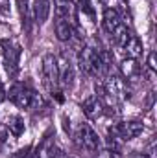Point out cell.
<instances>
[{"label":"cell","instance_id":"10","mask_svg":"<svg viewBox=\"0 0 157 158\" xmlns=\"http://www.w3.org/2000/svg\"><path fill=\"white\" fill-rule=\"evenodd\" d=\"M118 68H120V74H122V77L126 81H137L141 77V72H142V68L137 63V59H128V57L120 63Z\"/></svg>","mask_w":157,"mask_h":158},{"label":"cell","instance_id":"14","mask_svg":"<svg viewBox=\"0 0 157 158\" xmlns=\"http://www.w3.org/2000/svg\"><path fill=\"white\" fill-rule=\"evenodd\" d=\"M122 50H124V53H126L128 59H139L142 55V42H141V39L137 35L131 33L129 39L126 40V44L122 46Z\"/></svg>","mask_w":157,"mask_h":158},{"label":"cell","instance_id":"8","mask_svg":"<svg viewBox=\"0 0 157 158\" xmlns=\"http://www.w3.org/2000/svg\"><path fill=\"white\" fill-rule=\"evenodd\" d=\"M81 110L89 119H96L105 112V103H104V99L100 96H89L81 103Z\"/></svg>","mask_w":157,"mask_h":158},{"label":"cell","instance_id":"11","mask_svg":"<svg viewBox=\"0 0 157 158\" xmlns=\"http://www.w3.org/2000/svg\"><path fill=\"white\" fill-rule=\"evenodd\" d=\"M120 24H122V20H120L118 9H115V7H105L104 9V15H102V26H104V30L107 33H113Z\"/></svg>","mask_w":157,"mask_h":158},{"label":"cell","instance_id":"9","mask_svg":"<svg viewBox=\"0 0 157 158\" xmlns=\"http://www.w3.org/2000/svg\"><path fill=\"white\" fill-rule=\"evenodd\" d=\"M57 68H59V85L63 88H70L74 85V66L67 57L57 59Z\"/></svg>","mask_w":157,"mask_h":158},{"label":"cell","instance_id":"12","mask_svg":"<svg viewBox=\"0 0 157 158\" xmlns=\"http://www.w3.org/2000/svg\"><path fill=\"white\" fill-rule=\"evenodd\" d=\"M50 9H52V2L50 0H35L34 2V20H35L37 26H43L48 20Z\"/></svg>","mask_w":157,"mask_h":158},{"label":"cell","instance_id":"15","mask_svg":"<svg viewBox=\"0 0 157 158\" xmlns=\"http://www.w3.org/2000/svg\"><path fill=\"white\" fill-rule=\"evenodd\" d=\"M6 127H7V131H9L15 138L22 136V134H24V129H26V127H24V119L20 118V116H9Z\"/></svg>","mask_w":157,"mask_h":158},{"label":"cell","instance_id":"19","mask_svg":"<svg viewBox=\"0 0 157 158\" xmlns=\"http://www.w3.org/2000/svg\"><path fill=\"white\" fill-rule=\"evenodd\" d=\"M17 158H39V155H37V151H32V149L28 147V149L20 151V155H19Z\"/></svg>","mask_w":157,"mask_h":158},{"label":"cell","instance_id":"22","mask_svg":"<svg viewBox=\"0 0 157 158\" xmlns=\"http://www.w3.org/2000/svg\"><path fill=\"white\" fill-rule=\"evenodd\" d=\"M129 158H150L148 155H133V156H129Z\"/></svg>","mask_w":157,"mask_h":158},{"label":"cell","instance_id":"1","mask_svg":"<svg viewBox=\"0 0 157 158\" xmlns=\"http://www.w3.org/2000/svg\"><path fill=\"white\" fill-rule=\"evenodd\" d=\"M98 90H100V94H96V96H100L102 99L105 98L107 103H113V105L120 103L126 98V85H124V81L118 77L117 74L105 76V79L102 81L100 86L96 85V92Z\"/></svg>","mask_w":157,"mask_h":158},{"label":"cell","instance_id":"2","mask_svg":"<svg viewBox=\"0 0 157 158\" xmlns=\"http://www.w3.org/2000/svg\"><path fill=\"white\" fill-rule=\"evenodd\" d=\"M6 98H9V101L19 109H32L39 101V94L26 83H15L6 94Z\"/></svg>","mask_w":157,"mask_h":158},{"label":"cell","instance_id":"18","mask_svg":"<svg viewBox=\"0 0 157 158\" xmlns=\"http://www.w3.org/2000/svg\"><path fill=\"white\" fill-rule=\"evenodd\" d=\"M96 158H122V155H120V151H118V149H113V147H105V149L98 151Z\"/></svg>","mask_w":157,"mask_h":158},{"label":"cell","instance_id":"7","mask_svg":"<svg viewBox=\"0 0 157 158\" xmlns=\"http://www.w3.org/2000/svg\"><path fill=\"white\" fill-rule=\"evenodd\" d=\"M74 9H76V15H78L83 28H94L96 26V7L91 0H78Z\"/></svg>","mask_w":157,"mask_h":158},{"label":"cell","instance_id":"24","mask_svg":"<svg viewBox=\"0 0 157 158\" xmlns=\"http://www.w3.org/2000/svg\"><path fill=\"white\" fill-rule=\"evenodd\" d=\"M124 2H128V0H124Z\"/></svg>","mask_w":157,"mask_h":158},{"label":"cell","instance_id":"16","mask_svg":"<svg viewBox=\"0 0 157 158\" xmlns=\"http://www.w3.org/2000/svg\"><path fill=\"white\" fill-rule=\"evenodd\" d=\"M111 35H113V42H115V46L122 50V46L126 44V40L129 39V35H131V31L128 30V26H124V24H120V26H118V28L115 30V31H113V33H111Z\"/></svg>","mask_w":157,"mask_h":158},{"label":"cell","instance_id":"23","mask_svg":"<svg viewBox=\"0 0 157 158\" xmlns=\"http://www.w3.org/2000/svg\"><path fill=\"white\" fill-rule=\"evenodd\" d=\"M91 2H92V4H94V0H91Z\"/></svg>","mask_w":157,"mask_h":158},{"label":"cell","instance_id":"20","mask_svg":"<svg viewBox=\"0 0 157 158\" xmlns=\"http://www.w3.org/2000/svg\"><path fill=\"white\" fill-rule=\"evenodd\" d=\"M148 68L152 70V72H155L157 64H155V53L154 52H150V55H148Z\"/></svg>","mask_w":157,"mask_h":158},{"label":"cell","instance_id":"17","mask_svg":"<svg viewBox=\"0 0 157 158\" xmlns=\"http://www.w3.org/2000/svg\"><path fill=\"white\" fill-rule=\"evenodd\" d=\"M17 6H19V13H20L22 26H24L26 30H30V9H28V0H17Z\"/></svg>","mask_w":157,"mask_h":158},{"label":"cell","instance_id":"5","mask_svg":"<svg viewBox=\"0 0 157 158\" xmlns=\"http://www.w3.org/2000/svg\"><path fill=\"white\" fill-rule=\"evenodd\" d=\"M43 83L46 86V90L52 94L54 90H57L59 85V68H57V57L54 53H46L43 57Z\"/></svg>","mask_w":157,"mask_h":158},{"label":"cell","instance_id":"3","mask_svg":"<svg viewBox=\"0 0 157 158\" xmlns=\"http://www.w3.org/2000/svg\"><path fill=\"white\" fill-rule=\"evenodd\" d=\"M2 46V57H4V68L9 77H17L19 74V63L22 55V46L15 40H0Z\"/></svg>","mask_w":157,"mask_h":158},{"label":"cell","instance_id":"6","mask_svg":"<svg viewBox=\"0 0 157 158\" xmlns=\"http://www.w3.org/2000/svg\"><path fill=\"white\" fill-rule=\"evenodd\" d=\"M76 142H78L79 147L83 151H87V153H96V151H100V145H102L98 132L89 123H81L79 125L78 132H76Z\"/></svg>","mask_w":157,"mask_h":158},{"label":"cell","instance_id":"21","mask_svg":"<svg viewBox=\"0 0 157 158\" xmlns=\"http://www.w3.org/2000/svg\"><path fill=\"white\" fill-rule=\"evenodd\" d=\"M4 99H6V88H4V83L0 79V101H4Z\"/></svg>","mask_w":157,"mask_h":158},{"label":"cell","instance_id":"13","mask_svg":"<svg viewBox=\"0 0 157 158\" xmlns=\"http://www.w3.org/2000/svg\"><path fill=\"white\" fill-rule=\"evenodd\" d=\"M76 30L72 26V20H56V37L61 42H69L74 39Z\"/></svg>","mask_w":157,"mask_h":158},{"label":"cell","instance_id":"4","mask_svg":"<svg viewBox=\"0 0 157 158\" xmlns=\"http://www.w3.org/2000/svg\"><path fill=\"white\" fill-rule=\"evenodd\" d=\"M142 131H144V125H142V121H139V119L118 121V123H115L113 127L107 129L109 136L115 138L118 143H122V142H129V140L137 138L139 134H142Z\"/></svg>","mask_w":157,"mask_h":158}]
</instances>
